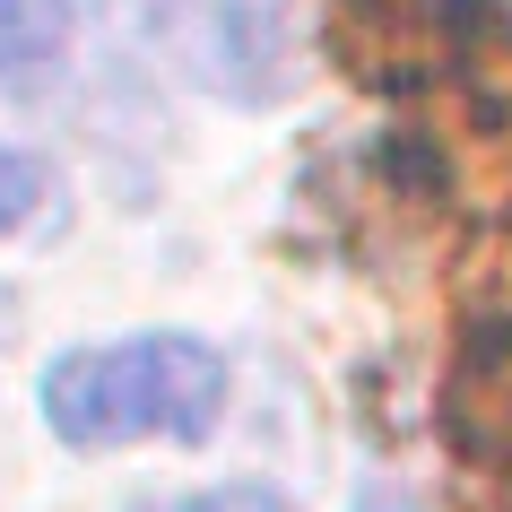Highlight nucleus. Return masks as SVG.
<instances>
[{
	"label": "nucleus",
	"instance_id": "obj_6",
	"mask_svg": "<svg viewBox=\"0 0 512 512\" xmlns=\"http://www.w3.org/2000/svg\"><path fill=\"white\" fill-rule=\"evenodd\" d=\"M348 512H426V504H417V495H408L400 478H365V486H356V504H348Z\"/></svg>",
	"mask_w": 512,
	"mask_h": 512
},
{
	"label": "nucleus",
	"instance_id": "obj_2",
	"mask_svg": "<svg viewBox=\"0 0 512 512\" xmlns=\"http://www.w3.org/2000/svg\"><path fill=\"white\" fill-rule=\"evenodd\" d=\"M191 61L217 96L235 105H270L296 79V27H287V0H209L200 27H191Z\"/></svg>",
	"mask_w": 512,
	"mask_h": 512
},
{
	"label": "nucleus",
	"instance_id": "obj_1",
	"mask_svg": "<svg viewBox=\"0 0 512 512\" xmlns=\"http://www.w3.org/2000/svg\"><path fill=\"white\" fill-rule=\"evenodd\" d=\"M226 356L200 330H122L61 348L35 382V408L61 452H131V443H209L226 426Z\"/></svg>",
	"mask_w": 512,
	"mask_h": 512
},
{
	"label": "nucleus",
	"instance_id": "obj_5",
	"mask_svg": "<svg viewBox=\"0 0 512 512\" xmlns=\"http://www.w3.org/2000/svg\"><path fill=\"white\" fill-rule=\"evenodd\" d=\"M131 512H287V504H278V486L235 478V486H191V495H148Z\"/></svg>",
	"mask_w": 512,
	"mask_h": 512
},
{
	"label": "nucleus",
	"instance_id": "obj_4",
	"mask_svg": "<svg viewBox=\"0 0 512 512\" xmlns=\"http://www.w3.org/2000/svg\"><path fill=\"white\" fill-rule=\"evenodd\" d=\"M61 226V174L35 148H9L0 139V243H27Z\"/></svg>",
	"mask_w": 512,
	"mask_h": 512
},
{
	"label": "nucleus",
	"instance_id": "obj_3",
	"mask_svg": "<svg viewBox=\"0 0 512 512\" xmlns=\"http://www.w3.org/2000/svg\"><path fill=\"white\" fill-rule=\"evenodd\" d=\"M70 27H79L70 0H0V96L53 87L70 61Z\"/></svg>",
	"mask_w": 512,
	"mask_h": 512
},
{
	"label": "nucleus",
	"instance_id": "obj_7",
	"mask_svg": "<svg viewBox=\"0 0 512 512\" xmlns=\"http://www.w3.org/2000/svg\"><path fill=\"white\" fill-rule=\"evenodd\" d=\"M105 9H122V18H157L165 0H105Z\"/></svg>",
	"mask_w": 512,
	"mask_h": 512
}]
</instances>
